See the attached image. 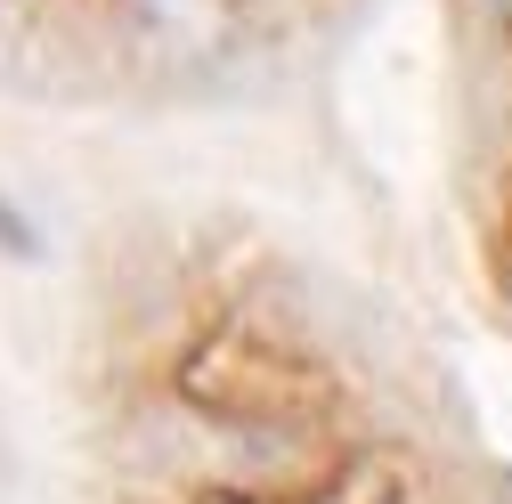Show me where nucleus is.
I'll return each instance as SVG.
<instances>
[{"instance_id": "obj_1", "label": "nucleus", "mask_w": 512, "mask_h": 504, "mask_svg": "<svg viewBox=\"0 0 512 504\" xmlns=\"http://www.w3.org/2000/svg\"><path fill=\"white\" fill-rule=\"evenodd\" d=\"M496 9H512V0H496Z\"/></svg>"}]
</instances>
